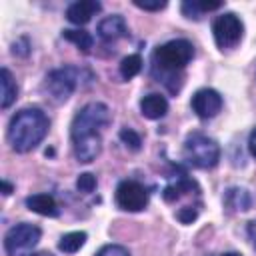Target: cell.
I'll list each match as a JSON object with an SVG mask.
<instances>
[{
    "label": "cell",
    "mask_w": 256,
    "mask_h": 256,
    "mask_svg": "<svg viewBox=\"0 0 256 256\" xmlns=\"http://www.w3.org/2000/svg\"><path fill=\"white\" fill-rule=\"evenodd\" d=\"M108 122L110 108L104 102H88L76 112L70 124V140L78 162L90 164L96 160L102 150V130Z\"/></svg>",
    "instance_id": "6da1fadb"
},
{
    "label": "cell",
    "mask_w": 256,
    "mask_h": 256,
    "mask_svg": "<svg viewBox=\"0 0 256 256\" xmlns=\"http://www.w3.org/2000/svg\"><path fill=\"white\" fill-rule=\"evenodd\" d=\"M194 56L192 42L184 38L170 40L160 44L152 52V74L158 82H162L172 94L182 88V70Z\"/></svg>",
    "instance_id": "7a4b0ae2"
},
{
    "label": "cell",
    "mask_w": 256,
    "mask_h": 256,
    "mask_svg": "<svg viewBox=\"0 0 256 256\" xmlns=\"http://www.w3.org/2000/svg\"><path fill=\"white\" fill-rule=\"evenodd\" d=\"M50 120L38 106L18 110L8 124V142L14 152L26 154L34 150L48 134Z\"/></svg>",
    "instance_id": "3957f363"
},
{
    "label": "cell",
    "mask_w": 256,
    "mask_h": 256,
    "mask_svg": "<svg viewBox=\"0 0 256 256\" xmlns=\"http://www.w3.org/2000/svg\"><path fill=\"white\" fill-rule=\"evenodd\" d=\"M88 74L86 70L78 68V66H62V68H54L52 72H48V76L44 78V92L50 96V100H54L56 104L66 102L72 92L80 86L82 76Z\"/></svg>",
    "instance_id": "277c9868"
},
{
    "label": "cell",
    "mask_w": 256,
    "mask_h": 256,
    "mask_svg": "<svg viewBox=\"0 0 256 256\" xmlns=\"http://www.w3.org/2000/svg\"><path fill=\"white\" fill-rule=\"evenodd\" d=\"M184 158L196 166V168H214L220 160V146L214 138L202 134V132H192L184 140Z\"/></svg>",
    "instance_id": "5b68a950"
},
{
    "label": "cell",
    "mask_w": 256,
    "mask_h": 256,
    "mask_svg": "<svg viewBox=\"0 0 256 256\" xmlns=\"http://www.w3.org/2000/svg\"><path fill=\"white\" fill-rule=\"evenodd\" d=\"M42 230L36 224L20 222L12 226L4 236V250L8 256H28L30 250L38 244Z\"/></svg>",
    "instance_id": "8992f818"
},
{
    "label": "cell",
    "mask_w": 256,
    "mask_h": 256,
    "mask_svg": "<svg viewBox=\"0 0 256 256\" xmlns=\"http://www.w3.org/2000/svg\"><path fill=\"white\" fill-rule=\"evenodd\" d=\"M212 34H214V40L220 50H230L242 40L244 24L234 12H224L214 20Z\"/></svg>",
    "instance_id": "52a82bcc"
},
{
    "label": "cell",
    "mask_w": 256,
    "mask_h": 256,
    "mask_svg": "<svg viewBox=\"0 0 256 256\" xmlns=\"http://www.w3.org/2000/svg\"><path fill=\"white\" fill-rule=\"evenodd\" d=\"M116 204L124 212H140L148 206V190L136 180H122L116 186Z\"/></svg>",
    "instance_id": "ba28073f"
},
{
    "label": "cell",
    "mask_w": 256,
    "mask_h": 256,
    "mask_svg": "<svg viewBox=\"0 0 256 256\" xmlns=\"http://www.w3.org/2000/svg\"><path fill=\"white\" fill-rule=\"evenodd\" d=\"M222 104H224V100H222L220 92H216L214 88H200V90L194 92V96L190 100L192 110L202 120L214 118L222 110Z\"/></svg>",
    "instance_id": "9c48e42d"
},
{
    "label": "cell",
    "mask_w": 256,
    "mask_h": 256,
    "mask_svg": "<svg viewBox=\"0 0 256 256\" xmlns=\"http://www.w3.org/2000/svg\"><path fill=\"white\" fill-rule=\"evenodd\" d=\"M102 10V4L98 0H78V2H72L68 8H66V18L76 24V26H84L92 20L94 14H98Z\"/></svg>",
    "instance_id": "30bf717a"
},
{
    "label": "cell",
    "mask_w": 256,
    "mask_h": 256,
    "mask_svg": "<svg viewBox=\"0 0 256 256\" xmlns=\"http://www.w3.org/2000/svg\"><path fill=\"white\" fill-rule=\"evenodd\" d=\"M96 32L104 42H114L118 38L128 36V26H126V20L120 14H112V16L98 22Z\"/></svg>",
    "instance_id": "8fae6325"
},
{
    "label": "cell",
    "mask_w": 256,
    "mask_h": 256,
    "mask_svg": "<svg viewBox=\"0 0 256 256\" xmlns=\"http://www.w3.org/2000/svg\"><path fill=\"white\" fill-rule=\"evenodd\" d=\"M252 206V196L246 188L230 186L224 192V208L228 212H246Z\"/></svg>",
    "instance_id": "7c38bea8"
},
{
    "label": "cell",
    "mask_w": 256,
    "mask_h": 256,
    "mask_svg": "<svg viewBox=\"0 0 256 256\" xmlns=\"http://www.w3.org/2000/svg\"><path fill=\"white\" fill-rule=\"evenodd\" d=\"M140 112L148 120H158V118L166 116V112H168V100L162 94H156V92L146 94L140 100Z\"/></svg>",
    "instance_id": "4fadbf2b"
},
{
    "label": "cell",
    "mask_w": 256,
    "mask_h": 256,
    "mask_svg": "<svg viewBox=\"0 0 256 256\" xmlns=\"http://www.w3.org/2000/svg\"><path fill=\"white\" fill-rule=\"evenodd\" d=\"M26 208L40 214V216H50V218H56L60 214V208L54 200L52 194H32L26 198Z\"/></svg>",
    "instance_id": "5bb4252c"
},
{
    "label": "cell",
    "mask_w": 256,
    "mask_h": 256,
    "mask_svg": "<svg viewBox=\"0 0 256 256\" xmlns=\"http://www.w3.org/2000/svg\"><path fill=\"white\" fill-rule=\"evenodd\" d=\"M186 194H198V186H196V182L190 180V178H186V176H178V178L172 180V182L164 188V192H162V196H164L166 202L180 200V198L186 196Z\"/></svg>",
    "instance_id": "9a60e30c"
},
{
    "label": "cell",
    "mask_w": 256,
    "mask_h": 256,
    "mask_svg": "<svg viewBox=\"0 0 256 256\" xmlns=\"http://www.w3.org/2000/svg\"><path fill=\"white\" fill-rule=\"evenodd\" d=\"M0 84H2V96H0V106L2 110H8L12 106V102L16 100L18 96V86H16V80L12 76V72L8 68H2L0 70Z\"/></svg>",
    "instance_id": "2e32d148"
},
{
    "label": "cell",
    "mask_w": 256,
    "mask_h": 256,
    "mask_svg": "<svg viewBox=\"0 0 256 256\" xmlns=\"http://www.w3.org/2000/svg\"><path fill=\"white\" fill-rule=\"evenodd\" d=\"M62 38L68 40V42H72V44H74L78 50H82L84 54H88L90 48L94 46V38H92V34L86 32V30H82V28H76V30L68 28V30H62Z\"/></svg>",
    "instance_id": "e0dca14e"
},
{
    "label": "cell",
    "mask_w": 256,
    "mask_h": 256,
    "mask_svg": "<svg viewBox=\"0 0 256 256\" xmlns=\"http://www.w3.org/2000/svg\"><path fill=\"white\" fill-rule=\"evenodd\" d=\"M86 238H88L86 232H68V234H64V236L60 238L58 248H60V252H64V254H74V252H78V250L84 246Z\"/></svg>",
    "instance_id": "ac0fdd59"
},
{
    "label": "cell",
    "mask_w": 256,
    "mask_h": 256,
    "mask_svg": "<svg viewBox=\"0 0 256 256\" xmlns=\"http://www.w3.org/2000/svg\"><path fill=\"white\" fill-rule=\"evenodd\" d=\"M140 70H142V56L140 54H128V56L122 58V62H120V76L124 80L134 78L136 74H140Z\"/></svg>",
    "instance_id": "d6986e66"
},
{
    "label": "cell",
    "mask_w": 256,
    "mask_h": 256,
    "mask_svg": "<svg viewBox=\"0 0 256 256\" xmlns=\"http://www.w3.org/2000/svg\"><path fill=\"white\" fill-rule=\"evenodd\" d=\"M118 136H120V140L126 144V148H130L132 152H138V150L142 148V138H140V134H138L136 130L124 126V128H120Z\"/></svg>",
    "instance_id": "ffe728a7"
},
{
    "label": "cell",
    "mask_w": 256,
    "mask_h": 256,
    "mask_svg": "<svg viewBox=\"0 0 256 256\" xmlns=\"http://www.w3.org/2000/svg\"><path fill=\"white\" fill-rule=\"evenodd\" d=\"M76 188H78V192H84V194L94 192V188H96V176L90 174V172L80 174V176L76 178Z\"/></svg>",
    "instance_id": "44dd1931"
},
{
    "label": "cell",
    "mask_w": 256,
    "mask_h": 256,
    "mask_svg": "<svg viewBox=\"0 0 256 256\" xmlns=\"http://www.w3.org/2000/svg\"><path fill=\"white\" fill-rule=\"evenodd\" d=\"M200 214V206H182L178 212H176V218L182 222V224H192Z\"/></svg>",
    "instance_id": "7402d4cb"
},
{
    "label": "cell",
    "mask_w": 256,
    "mask_h": 256,
    "mask_svg": "<svg viewBox=\"0 0 256 256\" xmlns=\"http://www.w3.org/2000/svg\"><path fill=\"white\" fill-rule=\"evenodd\" d=\"M94 256H130V252L120 244H106Z\"/></svg>",
    "instance_id": "603a6c76"
},
{
    "label": "cell",
    "mask_w": 256,
    "mask_h": 256,
    "mask_svg": "<svg viewBox=\"0 0 256 256\" xmlns=\"http://www.w3.org/2000/svg\"><path fill=\"white\" fill-rule=\"evenodd\" d=\"M166 0H156V2H146V0H134V6L142 8V10H150V12H156V10H162L166 8Z\"/></svg>",
    "instance_id": "cb8c5ba5"
},
{
    "label": "cell",
    "mask_w": 256,
    "mask_h": 256,
    "mask_svg": "<svg viewBox=\"0 0 256 256\" xmlns=\"http://www.w3.org/2000/svg\"><path fill=\"white\" fill-rule=\"evenodd\" d=\"M246 234H248V238L252 242V248L256 250V220H250L246 224Z\"/></svg>",
    "instance_id": "d4e9b609"
},
{
    "label": "cell",
    "mask_w": 256,
    "mask_h": 256,
    "mask_svg": "<svg viewBox=\"0 0 256 256\" xmlns=\"http://www.w3.org/2000/svg\"><path fill=\"white\" fill-rule=\"evenodd\" d=\"M12 52H14V54H20V56H26V54H28V40L22 38L18 44L12 46Z\"/></svg>",
    "instance_id": "484cf974"
},
{
    "label": "cell",
    "mask_w": 256,
    "mask_h": 256,
    "mask_svg": "<svg viewBox=\"0 0 256 256\" xmlns=\"http://www.w3.org/2000/svg\"><path fill=\"white\" fill-rule=\"evenodd\" d=\"M248 150H250V154L256 158V128L250 132V136H248Z\"/></svg>",
    "instance_id": "4316f807"
},
{
    "label": "cell",
    "mask_w": 256,
    "mask_h": 256,
    "mask_svg": "<svg viewBox=\"0 0 256 256\" xmlns=\"http://www.w3.org/2000/svg\"><path fill=\"white\" fill-rule=\"evenodd\" d=\"M10 192H12V184H10V182H6V180H2V194H4V196H8Z\"/></svg>",
    "instance_id": "83f0119b"
},
{
    "label": "cell",
    "mask_w": 256,
    "mask_h": 256,
    "mask_svg": "<svg viewBox=\"0 0 256 256\" xmlns=\"http://www.w3.org/2000/svg\"><path fill=\"white\" fill-rule=\"evenodd\" d=\"M28 256H54L50 252H36V254H28Z\"/></svg>",
    "instance_id": "f1b7e54d"
},
{
    "label": "cell",
    "mask_w": 256,
    "mask_h": 256,
    "mask_svg": "<svg viewBox=\"0 0 256 256\" xmlns=\"http://www.w3.org/2000/svg\"><path fill=\"white\" fill-rule=\"evenodd\" d=\"M220 256H242V254H238V252H226V254H220Z\"/></svg>",
    "instance_id": "f546056e"
}]
</instances>
